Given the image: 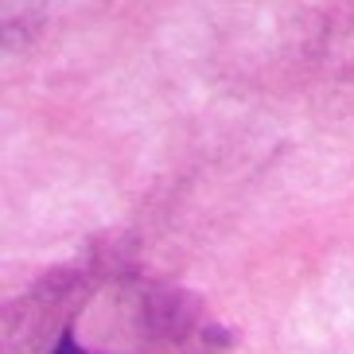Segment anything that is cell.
Returning a JSON list of instances; mask_svg holds the SVG:
<instances>
[{
	"instance_id": "obj_1",
	"label": "cell",
	"mask_w": 354,
	"mask_h": 354,
	"mask_svg": "<svg viewBox=\"0 0 354 354\" xmlns=\"http://www.w3.org/2000/svg\"><path fill=\"white\" fill-rule=\"evenodd\" d=\"M55 354H86V351L74 343V335H63V339H59V346H55Z\"/></svg>"
}]
</instances>
